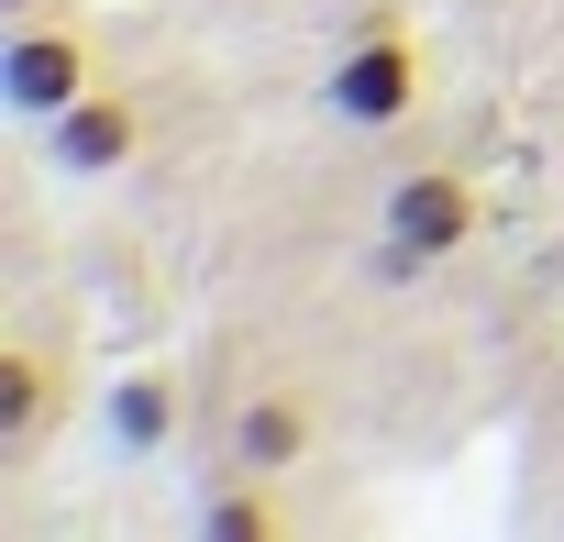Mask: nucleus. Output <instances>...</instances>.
I'll use <instances>...</instances> for the list:
<instances>
[{
    "mask_svg": "<svg viewBox=\"0 0 564 542\" xmlns=\"http://www.w3.org/2000/svg\"><path fill=\"white\" fill-rule=\"evenodd\" d=\"M111 78V45H100V23L89 12H67V0H56V12H34V23H0V111H12V122H56L67 100H89Z\"/></svg>",
    "mask_w": 564,
    "mask_h": 542,
    "instance_id": "nucleus-1",
    "label": "nucleus"
},
{
    "mask_svg": "<svg viewBox=\"0 0 564 542\" xmlns=\"http://www.w3.org/2000/svg\"><path fill=\"white\" fill-rule=\"evenodd\" d=\"M410 100H421V34H410V12H366L333 56V111L355 133H388V122H410Z\"/></svg>",
    "mask_w": 564,
    "mask_h": 542,
    "instance_id": "nucleus-2",
    "label": "nucleus"
},
{
    "mask_svg": "<svg viewBox=\"0 0 564 542\" xmlns=\"http://www.w3.org/2000/svg\"><path fill=\"white\" fill-rule=\"evenodd\" d=\"M67 399H78L67 344H56L45 322H23L12 344H0V476H23V465L45 454V432L67 421Z\"/></svg>",
    "mask_w": 564,
    "mask_h": 542,
    "instance_id": "nucleus-3",
    "label": "nucleus"
},
{
    "mask_svg": "<svg viewBox=\"0 0 564 542\" xmlns=\"http://www.w3.org/2000/svg\"><path fill=\"white\" fill-rule=\"evenodd\" d=\"M144 133H155V100H144L133 78H100L89 100H67V111L45 122V155H56L67 177H122V166L144 155Z\"/></svg>",
    "mask_w": 564,
    "mask_h": 542,
    "instance_id": "nucleus-4",
    "label": "nucleus"
},
{
    "mask_svg": "<svg viewBox=\"0 0 564 542\" xmlns=\"http://www.w3.org/2000/svg\"><path fill=\"white\" fill-rule=\"evenodd\" d=\"M377 221H388V243H410L421 265H443V254H465V243L487 232V188H476L465 166H410V177L377 199Z\"/></svg>",
    "mask_w": 564,
    "mask_h": 542,
    "instance_id": "nucleus-5",
    "label": "nucleus"
},
{
    "mask_svg": "<svg viewBox=\"0 0 564 542\" xmlns=\"http://www.w3.org/2000/svg\"><path fill=\"white\" fill-rule=\"evenodd\" d=\"M221 454H232V465H254V476H300V465L322 454V399H311L300 377H265L254 399H232Z\"/></svg>",
    "mask_w": 564,
    "mask_h": 542,
    "instance_id": "nucleus-6",
    "label": "nucleus"
},
{
    "mask_svg": "<svg viewBox=\"0 0 564 542\" xmlns=\"http://www.w3.org/2000/svg\"><path fill=\"white\" fill-rule=\"evenodd\" d=\"M199 531H210V542H276V531H289V476L232 465V476L199 498Z\"/></svg>",
    "mask_w": 564,
    "mask_h": 542,
    "instance_id": "nucleus-7",
    "label": "nucleus"
},
{
    "mask_svg": "<svg viewBox=\"0 0 564 542\" xmlns=\"http://www.w3.org/2000/svg\"><path fill=\"white\" fill-rule=\"evenodd\" d=\"M166 432H177V388H166V377H122V388H111V443H122V454H155Z\"/></svg>",
    "mask_w": 564,
    "mask_h": 542,
    "instance_id": "nucleus-8",
    "label": "nucleus"
},
{
    "mask_svg": "<svg viewBox=\"0 0 564 542\" xmlns=\"http://www.w3.org/2000/svg\"><path fill=\"white\" fill-rule=\"evenodd\" d=\"M34 12H56V0H0V23H34Z\"/></svg>",
    "mask_w": 564,
    "mask_h": 542,
    "instance_id": "nucleus-9",
    "label": "nucleus"
}]
</instances>
